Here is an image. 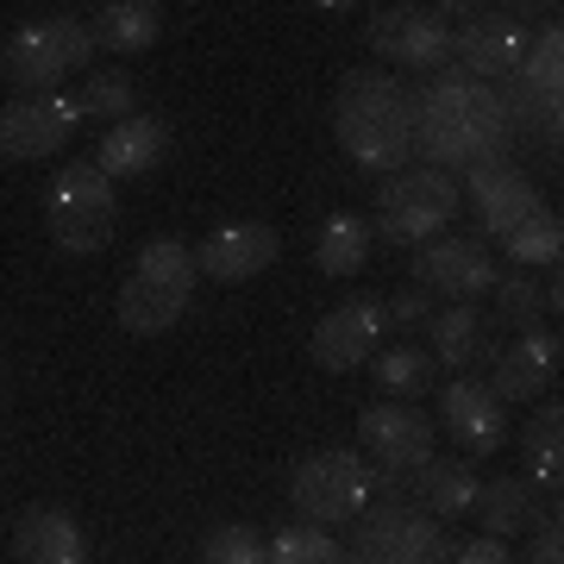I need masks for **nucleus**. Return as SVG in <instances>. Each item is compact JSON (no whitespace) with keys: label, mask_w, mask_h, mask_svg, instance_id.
<instances>
[{"label":"nucleus","mask_w":564,"mask_h":564,"mask_svg":"<svg viewBox=\"0 0 564 564\" xmlns=\"http://www.w3.org/2000/svg\"><path fill=\"white\" fill-rule=\"evenodd\" d=\"M13 564H88V533L69 508L32 502L13 521Z\"/></svg>","instance_id":"obj_20"},{"label":"nucleus","mask_w":564,"mask_h":564,"mask_svg":"<svg viewBox=\"0 0 564 564\" xmlns=\"http://www.w3.org/2000/svg\"><path fill=\"white\" fill-rule=\"evenodd\" d=\"M414 113V158L445 176H470L484 163H502L514 132H508V107L489 82L464 76V69H440L426 76L421 95H408Z\"/></svg>","instance_id":"obj_1"},{"label":"nucleus","mask_w":564,"mask_h":564,"mask_svg":"<svg viewBox=\"0 0 564 564\" xmlns=\"http://www.w3.org/2000/svg\"><path fill=\"white\" fill-rule=\"evenodd\" d=\"M383 295H351V302L326 307L321 321H314V339H307V358L321 364V370H333V377H345V370H358V364H370L377 351H383Z\"/></svg>","instance_id":"obj_14"},{"label":"nucleus","mask_w":564,"mask_h":564,"mask_svg":"<svg viewBox=\"0 0 564 564\" xmlns=\"http://www.w3.org/2000/svg\"><path fill=\"white\" fill-rule=\"evenodd\" d=\"M452 564H521V558L508 552V540H489V533H477V540H464L458 552H452Z\"/></svg>","instance_id":"obj_36"},{"label":"nucleus","mask_w":564,"mask_h":564,"mask_svg":"<svg viewBox=\"0 0 564 564\" xmlns=\"http://www.w3.org/2000/svg\"><path fill=\"white\" fill-rule=\"evenodd\" d=\"M370 245H377V232H370L364 214H333L314 232V263H321L326 276H358L364 263H370Z\"/></svg>","instance_id":"obj_27"},{"label":"nucleus","mask_w":564,"mask_h":564,"mask_svg":"<svg viewBox=\"0 0 564 564\" xmlns=\"http://www.w3.org/2000/svg\"><path fill=\"white\" fill-rule=\"evenodd\" d=\"M195 282H202V270H195V245L151 239L139 251V263H132V276L120 282V295H113V321H120V333H132V339H158V333H170V326L188 314V302H195Z\"/></svg>","instance_id":"obj_3"},{"label":"nucleus","mask_w":564,"mask_h":564,"mask_svg":"<svg viewBox=\"0 0 564 564\" xmlns=\"http://www.w3.org/2000/svg\"><path fill=\"white\" fill-rule=\"evenodd\" d=\"M289 502L302 514L307 527H345L358 521L364 508L377 502V477H370V464L364 452L351 445H326V452H307L295 464V477H289Z\"/></svg>","instance_id":"obj_8"},{"label":"nucleus","mask_w":564,"mask_h":564,"mask_svg":"<svg viewBox=\"0 0 564 564\" xmlns=\"http://www.w3.org/2000/svg\"><path fill=\"white\" fill-rule=\"evenodd\" d=\"M88 39L107 57H144L163 39V7L158 0H107L101 13L88 20Z\"/></svg>","instance_id":"obj_25"},{"label":"nucleus","mask_w":564,"mask_h":564,"mask_svg":"<svg viewBox=\"0 0 564 564\" xmlns=\"http://www.w3.org/2000/svg\"><path fill=\"white\" fill-rule=\"evenodd\" d=\"M76 101L82 120H107V126H120L139 113V82L126 76V69H88L82 76V88L69 95Z\"/></svg>","instance_id":"obj_29"},{"label":"nucleus","mask_w":564,"mask_h":564,"mask_svg":"<svg viewBox=\"0 0 564 564\" xmlns=\"http://www.w3.org/2000/svg\"><path fill=\"white\" fill-rule=\"evenodd\" d=\"M433 426L458 445L464 458H496L502 440H508V414H502V402L489 395L484 377H452V383L440 389V421Z\"/></svg>","instance_id":"obj_16"},{"label":"nucleus","mask_w":564,"mask_h":564,"mask_svg":"<svg viewBox=\"0 0 564 564\" xmlns=\"http://www.w3.org/2000/svg\"><path fill=\"white\" fill-rule=\"evenodd\" d=\"M333 139L358 170L370 176H395L414 158V113H408V88L389 69H351L333 95Z\"/></svg>","instance_id":"obj_2"},{"label":"nucleus","mask_w":564,"mask_h":564,"mask_svg":"<svg viewBox=\"0 0 564 564\" xmlns=\"http://www.w3.org/2000/svg\"><path fill=\"white\" fill-rule=\"evenodd\" d=\"M452 214H458V176L426 170V163H408V170L383 176V188H377V220H370V232L389 239L395 251H421L426 239L452 232Z\"/></svg>","instance_id":"obj_6"},{"label":"nucleus","mask_w":564,"mask_h":564,"mask_svg":"<svg viewBox=\"0 0 564 564\" xmlns=\"http://www.w3.org/2000/svg\"><path fill=\"white\" fill-rule=\"evenodd\" d=\"M496 95L508 107V132H527L533 144L558 151V113H564V25L558 13L533 25L521 63L496 82Z\"/></svg>","instance_id":"obj_4"},{"label":"nucleus","mask_w":564,"mask_h":564,"mask_svg":"<svg viewBox=\"0 0 564 564\" xmlns=\"http://www.w3.org/2000/svg\"><path fill=\"white\" fill-rule=\"evenodd\" d=\"M263 564H351V558H345V545L326 527L289 521L276 540H263Z\"/></svg>","instance_id":"obj_32"},{"label":"nucleus","mask_w":564,"mask_h":564,"mask_svg":"<svg viewBox=\"0 0 564 564\" xmlns=\"http://www.w3.org/2000/svg\"><path fill=\"white\" fill-rule=\"evenodd\" d=\"M370 370H377V383H383L389 402H421L426 389H433V358H426L421 345H383L377 358H370Z\"/></svg>","instance_id":"obj_31"},{"label":"nucleus","mask_w":564,"mask_h":564,"mask_svg":"<svg viewBox=\"0 0 564 564\" xmlns=\"http://www.w3.org/2000/svg\"><path fill=\"white\" fill-rule=\"evenodd\" d=\"M458 20H452V69H464V76L477 82H496L521 63L527 39H533V25L514 13V7H452Z\"/></svg>","instance_id":"obj_12"},{"label":"nucleus","mask_w":564,"mask_h":564,"mask_svg":"<svg viewBox=\"0 0 564 564\" xmlns=\"http://www.w3.org/2000/svg\"><path fill=\"white\" fill-rule=\"evenodd\" d=\"M202 564H263V533L245 521H226L202 540Z\"/></svg>","instance_id":"obj_33"},{"label":"nucleus","mask_w":564,"mask_h":564,"mask_svg":"<svg viewBox=\"0 0 564 564\" xmlns=\"http://www.w3.org/2000/svg\"><path fill=\"white\" fill-rule=\"evenodd\" d=\"M426 339H433V351H426V358H433V364H452L458 377H470V364L496 358L484 307H433V321H426Z\"/></svg>","instance_id":"obj_26"},{"label":"nucleus","mask_w":564,"mask_h":564,"mask_svg":"<svg viewBox=\"0 0 564 564\" xmlns=\"http://www.w3.org/2000/svg\"><path fill=\"white\" fill-rule=\"evenodd\" d=\"M170 126L158 120V113H132V120L107 126L101 144H95V170H101L107 182H132V176H151V170H163V158H170Z\"/></svg>","instance_id":"obj_21"},{"label":"nucleus","mask_w":564,"mask_h":564,"mask_svg":"<svg viewBox=\"0 0 564 564\" xmlns=\"http://www.w3.org/2000/svg\"><path fill=\"white\" fill-rule=\"evenodd\" d=\"M433 295H426V289H395V295H389L383 302V321L395 326V333H414V326H426L433 321Z\"/></svg>","instance_id":"obj_34"},{"label":"nucleus","mask_w":564,"mask_h":564,"mask_svg":"<svg viewBox=\"0 0 564 564\" xmlns=\"http://www.w3.org/2000/svg\"><path fill=\"white\" fill-rule=\"evenodd\" d=\"M477 521H484L489 540H521V533H533L545 514V489L533 484V477H514V470H502V477H489V484H477V508H470Z\"/></svg>","instance_id":"obj_23"},{"label":"nucleus","mask_w":564,"mask_h":564,"mask_svg":"<svg viewBox=\"0 0 564 564\" xmlns=\"http://www.w3.org/2000/svg\"><path fill=\"white\" fill-rule=\"evenodd\" d=\"M76 126H82V113L69 95H20V101L0 107V158L39 163L76 139Z\"/></svg>","instance_id":"obj_15"},{"label":"nucleus","mask_w":564,"mask_h":564,"mask_svg":"<svg viewBox=\"0 0 564 564\" xmlns=\"http://www.w3.org/2000/svg\"><path fill=\"white\" fill-rule=\"evenodd\" d=\"M95 63V39H88V20H69V13H51V20H25L7 32L0 44V82L13 95H57V82H69L76 69Z\"/></svg>","instance_id":"obj_5"},{"label":"nucleus","mask_w":564,"mask_h":564,"mask_svg":"<svg viewBox=\"0 0 564 564\" xmlns=\"http://www.w3.org/2000/svg\"><path fill=\"white\" fill-rule=\"evenodd\" d=\"M408 276L414 289H426L440 307H477L496 289V258L484 251V239H458V232H440L426 239L414 258H408Z\"/></svg>","instance_id":"obj_11"},{"label":"nucleus","mask_w":564,"mask_h":564,"mask_svg":"<svg viewBox=\"0 0 564 564\" xmlns=\"http://www.w3.org/2000/svg\"><path fill=\"white\" fill-rule=\"evenodd\" d=\"M521 564H564V521H558V508H545L540 527L527 533V558Z\"/></svg>","instance_id":"obj_35"},{"label":"nucleus","mask_w":564,"mask_h":564,"mask_svg":"<svg viewBox=\"0 0 564 564\" xmlns=\"http://www.w3.org/2000/svg\"><path fill=\"white\" fill-rule=\"evenodd\" d=\"M452 552H458L452 533L402 496L364 508L351 521V545H345L351 564H452Z\"/></svg>","instance_id":"obj_9"},{"label":"nucleus","mask_w":564,"mask_h":564,"mask_svg":"<svg viewBox=\"0 0 564 564\" xmlns=\"http://www.w3.org/2000/svg\"><path fill=\"white\" fill-rule=\"evenodd\" d=\"M276 258H282V239H276V226H263V220L214 226V232L195 245V270H202L207 282H251Z\"/></svg>","instance_id":"obj_18"},{"label":"nucleus","mask_w":564,"mask_h":564,"mask_svg":"<svg viewBox=\"0 0 564 564\" xmlns=\"http://www.w3.org/2000/svg\"><path fill=\"white\" fill-rule=\"evenodd\" d=\"M358 452L377 477L402 489L426 458H440V426L414 402H370L358 414Z\"/></svg>","instance_id":"obj_10"},{"label":"nucleus","mask_w":564,"mask_h":564,"mask_svg":"<svg viewBox=\"0 0 564 564\" xmlns=\"http://www.w3.org/2000/svg\"><path fill=\"white\" fill-rule=\"evenodd\" d=\"M558 358L564 345L558 333H545V326H533V333H514L508 345H496V358H489V395L496 402H540L545 389L558 383Z\"/></svg>","instance_id":"obj_17"},{"label":"nucleus","mask_w":564,"mask_h":564,"mask_svg":"<svg viewBox=\"0 0 564 564\" xmlns=\"http://www.w3.org/2000/svg\"><path fill=\"white\" fill-rule=\"evenodd\" d=\"M120 226V195L95 163H69L44 188V232L63 258H95Z\"/></svg>","instance_id":"obj_7"},{"label":"nucleus","mask_w":564,"mask_h":564,"mask_svg":"<svg viewBox=\"0 0 564 564\" xmlns=\"http://www.w3.org/2000/svg\"><path fill=\"white\" fill-rule=\"evenodd\" d=\"M502 251H508V263H514V270H533V276H540L545 263L558 270V258H564V214L540 207L533 220H521L514 232H508Z\"/></svg>","instance_id":"obj_30"},{"label":"nucleus","mask_w":564,"mask_h":564,"mask_svg":"<svg viewBox=\"0 0 564 564\" xmlns=\"http://www.w3.org/2000/svg\"><path fill=\"white\" fill-rule=\"evenodd\" d=\"M370 51L395 69H426V76H440L452 69V20H445V7H377L370 13ZM389 69V76H395Z\"/></svg>","instance_id":"obj_13"},{"label":"nucleus","mask_w":564,"mask_h":564,"mask_svg":"<svg viewBox=\"0 0 564 564\" xmlns=\"http://www.w3.org/2000/svg\"><path fill=\"white\" fill-rule=\"evenodd\" d=\"M477 470L470 464H458V458H426L414 477L402 484V502H414L421 514H433V521H464L470 508H477Z\"/></svg>","instance_id":"obj_24"},{"label":"nucleus","mask_w":564,"mask_h":564,"mask_svg":"<svg viewBox=\"0 0 564 564\" xmlns=\"http://www.w3.org/2000/svg\"><path fill=\"white\" fill-rule=\"evenodd\" d=\"M470 207H477V226H484L489 239H508L521 220L540 214V182L514 170V163H484V170H470Z\"/></svg>","instance_id":"obj_19"},{"label":"nucleus","mask_w":564,"mask_h":564,"mask_svg":"<svg viewBox=\"0 0 564 564\" xmlns=\"http://www.w3.org/2000/svg\"><path fill=\"white\" fill-rule=\"evenodd\" d=\"M558 307H564L558 270H552V282L533 276V270H508V276H496V289H489L484 321L496 326V333H533V326H545V314H558Z\"/></svg>","instance_id":"obj_22"},{"label":"nucleus","mask_w":564,"mask_h":564,"mask_svg":"<svg viewBox=\"0 0 564 564\" xmlns=\"http://www.w3.org/2000/svg\"><path fill=\"white\" fill-rule=\"evenodd\" d=\"M521 452H527V477L558 496V484H564V408L558 402H545L540 414L527 421Z\"/></svg>","instance_id":"obj_28"}]
</instances>
